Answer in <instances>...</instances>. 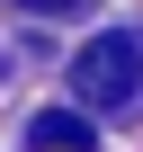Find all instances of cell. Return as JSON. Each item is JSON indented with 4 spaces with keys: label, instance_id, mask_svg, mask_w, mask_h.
<instances>
[{
    "label": "cell",
    "instance_id": "3957f363",
    "mask_svg": "<svg viewBox=\"0 0 143 152\" xmlns=\"http://www.w3.org/2000/svg\"><path fill=\"white\" fill-rule=\"evenodd\" d=\"M18 9H81V0H18Z\"/></svg>",
    "mask_w": 143,
    "mask_h": 152
},
{
    "label": "cell",
    "instance_id": "7a4b0ae2",
    "mask_svg": "<svg viewBox=\"0 0 143 152\" xmlns=\"http://www.w3.org/2000/svg\"><path fill=\"white\" fill-rule=\"evenodd\" d=\"M27 143H36V152H90V143H98V125H90L81 107H45V116L27 125Z\"/></svg>",
    "mask_w": 143,
    "mask_h": 152
},
{
    "label": "cell",
    "instance_id": "6da1fadb",
    "mask_svg": "<svg viewBox=\"0 0 143 152\" xmlns=\"http://www.w3.org/2000/svg\"><path fill=\"white\" fill-rule=\"evenodd\" d=\"M72 90L90 107H143V36H90L72 63Z\"/></svg>",
    "mask_w": 143,
    "mask_h": 152
}]
</instances>
